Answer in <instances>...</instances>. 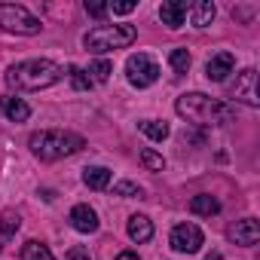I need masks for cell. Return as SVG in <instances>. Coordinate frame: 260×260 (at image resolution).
<instances>
[{"label":"cell","instance_id":"cell-1","mask_svg":"<svg viewBox=\"0 0 260 260\" xmlns=\"http://www.w3.org/2000/svg\"><path fill=\"white\" fill-rule=\"evenodd\" d=\"M175 110L181 119L196 122V125H223L236 116V107L217 98H208L202 92H187L175 101Z\"/></svg>","mask_w":260,"mask_h":260},{"label":"cell","instance_id":"cell-2","mask_svg":"<svg viewBox=\"0 0 260 260\" xmlns=\"http://www.w3.org/2000/svg\"><path fill=\"white\" fill-rule=\"evenodd\" d=\"M64 77L61 64L49 61V58H28V61H19L7 71V83L19 92H40V89H49L55 86L58 80Z\"/></svg>","mask_w":260,"mask_h":260},{"label":"cell","instance_id":"cell-3","mask_svg":"<svg viewBox=\"0 0 260 260\" xmlns=\"http://www.w3.org/2000/svg\"><path fill=\"white\" fill-rule=\"evenodd\" d=\"M28 147L34 150V156H40L43 162H55L64 156H74L86 147V138L77 132H61V128H46V132H34L28 138Z\"/></svg>","mask_w":260,"mask_h":260},{"label":"cell","instance_id":"cell-4","mask_svg":"<svg viewBox=\"0 0 260 260\" xmlns=\"http://www.w3.org/2000/svg\"><path fill=\"white\" fill-rule=\"evenodd\" d=\"M138 40V28L135 25H98L83 37V46L95 55L113 52V49H125Z\"/></svg>","mask_w":260,"mask_h":260},{"label":"cell","instance_id":"cell-5","mask_svg":"<svg viewBox=\"0 0 260 260\" xmlns=\"http://www.w3.org/2000/svg\"><path fill=\"white\" fill-rule=\"evenodd\" d=\"M0 28L10 34H22V37H34L40 34V19L34 13H28L22 4H0Z\"/></svg>","mask_w":260,"mask_h":260},{"label":"cell","instance_id":"cell-6","mask_svg":"<svg viewBox=\"0 0 260 260\" xmlns=\"http://www.w3.org/2000/svg\"><path fill=\"white\" fill-rule=\"evenodd\" d=\"M125 80L132 83L135 89H147V86H153L159 80V64L150 55H144V52L128 55V61H125Z\"/></svg>","mask_w":260,"mask_h":260},{"label":"cell","instance_id":"cell-7","mask_svg":"<svg viewBox=\"0 0 260 260\" xmlns=\"http://www.w3.org/2000/svg\"><path fill=\"white\" fill-rule=\"evenodd\" d=\"M202 242H205V236L196 223H178L172 230V248L178 254H196L202 248Z\"/></svg>","mask_w":260,"mask_h":260},{"label":"cell","instance_id":"cell-8","mask_svg":"<svg viewBox=\"0 0 260 260\" xmlns=\"http://www.w3.org/2000/svg\"><path fill=\"white\" fill-rule=\"evenodd\" d=\"M236 101H245L248 107H257L260 98H257V71L254 68H245L239 77H236V86H233V95Z\"/></svg>","mask_w":260,"mask_h":260},{"label":"cell","instance_id":"cell-9","mask_svg":"<svg viewBox=\"0 0 260 260\" xmlns=\"http://www.w3.org/2000/svg\"><path fill=\"white\" fill-rule=\"evenodd\" d=\"M187 13H190V4H187V0H166V4L159 7V19H162V25H169L172 31H178V28L187 22Z\"/></svg>","mask_w":260,"mask_h":260},{"label":"cell","instance_id":"cell-10","mask_svg":"<svg viewBox=\"0 0 260 260\" xmlns=\"http://www.w3.org/2000/svg\"><path fill=\"white\" fill-rule=\"evenodd\" d=\"M233 68H236L233 52H217V55H211L208 64H205V77H208L211 83H223V80L233 74Z\"/></svg>","mask_w":260,"mask_h":260},{"label":"cell","instance_id":"cell-11","mask_svg":"<svg viewBox=\"0 0 260 260\" xmlns=\"http://www.w3.org/2000/svg\"><path fill=\"white\" fill-rule=\"evenodd\" d=\"M226 236H230L236 245H257V239H260V223H257L254 217L236 220V223L226 230Z\"/></svg>","mask_w":260,"mask_h":260},{"label":"cell","instance_id":"cell-12","mask_svg":"<svg viewBox=\"0 0 260 260\" xmlns=\"http://www.w3.org/2000/svg\"><path fill=\"white\" fill-rule=\"evenodd\" d=\"M71 226L77 230V233H95L98 230V214H95V208H89V205H74L71 208Z\"/></svg>","mask_w":260,"mask_h":260},{"label":"cell","instance_id":"cell-13","mask_svg":"<svg viewBox=\"0 0 260 260\" xmlns=\"http://www.w3.org/2000/svg\"><path fill=\"white\" fill-rule=\"evenodd\" d=\"M0 110H4L7 119H13V122H25L31 116V107L16 95H0Z\"/></svg>","mask_w":260,"mask_h":260},{"label":"cell","instance_id":"cell-14","mask_svg":"<svg viewBox=\"0 0 260 260\" xmlns=\"http://www.w3.org/2000/svg\"><path fill=\"white\" fill-rule=\"evenodd\" d=\"M128 239L138 242V245L150 242V239H153V223H150V217H144V214H132V217H128Z\"/></svg>","mask_w":260,"mask_h":260},{"label":"cell","instance_id":"cell-15","mask_svg":"<svg viewBox=\"0 0 260 260\" xmlns=\"http://www.w3.org/2000/svg\"><path fill=\"white\" fill-rule=\"evenodd\" d=\"M83 181H86L89 190H107V187H110V169H104V166H92V169L83 172Z\"/></svg>","mask_w":260,"mask_h":260},{"label":"cell","instance_id":"cell-16","mask_svg":"<svg viewBox=\"0 0 260 260\" xmlns=\"http://www.w3.org/2000/svg\"><path fill=\"white\" fill-rule=\"evenodd\" d=\"M190 211L199 214V217H211V214L220 211V202H217L214 196H208V193H199V196L190 199Z\"/></svg>","mask_w":260,"mask_h":260},{"label":"cell","instance_id":"cell-17","mask_svg":"<svg viewBox=\"0 0 260 260\" xmlns=\"http://www.w3.org/2000/svg\"><path fill=\"white\" fill-rule=\"evenodd\" d=\"M190 13H193V25L196 28H208L217 10H214L211 0H199V4H190Z\"/></svg>","mask_w":260,"mask_h":260},{"label":"cell","instance_id":"cell-18","mask_svg":"<svg viewBox=\"0 0 260 260\" xmlns=\"http://www.w3.org/2000/svg\"><path fill=\"white\" fill-rule=\"evenodd\" d=\"M22 260H55V257H52V251H49L43 242L31 239V242L22 245Z\"/></svg>","mask_w":260,"mask_h":260},{"label":"cell","instance_id":"cell-19","mask_svg":"<svg viewBox=\"0 0 260 260\" xmlns=\"http://www.w3.org/2000/svg\"><path fill=\"white\" fill-rule=\"evenodd\" d=\"M22 226L19 214H4V220H0V251H4V245L16 236V230Z\"/></svg>","mask_w":260,"mask_h":260},{"label":"cell","instance_id":"cell-20","mask_svg":"<svg viewBox=\"0 0 260 260\" xmlns=\"http://www.w3.org/2000/svg\"><path fill=\"white\" fill-rule=\"evenodd\" d=\"M141 132H144L150 141H166V138H169V125L159 122V119H144V122H141Z\"/></svg>","mask_w":260,"mask_h":260},{"label":"cell","instance_id":"cell-21","mask_svg":"<svg viewBox=\"0 0 260 260\" xmlns=\"http://www.w3.org/2000/svg\"><path fill=\"white\" fill-rule=\"evenodd\" d=\"M169 64H172L175 74H187L190 64H193V58H190L187 49H172V52H169Z\"/></svg>","mask_w":260,"mask_h":260},{"label":"cell","instance_id":"cell-22","mask_svg":"<svg viewBox=\"0 0 260 260\" xmlns=\"http://www.w3.org/2000/svg\"><path fill=\"white\" fill-rule=\"evenodd\" d=\"M110 74H113V64H110L107 58H98V61L89 64V77H92V83H107Z\"/></svg>","mask_w":260,"mask_h":260},{"label":"cell","instance_id":"cell-23","mask_svg":"<svg viewBox=\"0 0 260 260\" xmlns=\"http://www.w3.org/2000/svg\"><path fill=\"white\" fill-rule=\"evenodd\" d=\"M71 74V83H74V89L77 92H89L95 83H92V77H89V71H83V68H71L68 71Z\"/></svg>","mask_w":260,"mask_h":260},{"label":"cell","instance_id":"cell-24","mask_svg":"<svg viewBox=\"0 0 260 260\" xmlns=\"http://www.w3.org/2000/svg\"><path fill=\"white\" fill-rule=\"evenodd\" d=\"M141 162H144V169H150V172H162V169H166V159H162L156 150H141Z\"/></svg>","mask_w":260,"mask_h":260},{"label":"cell","instance_id":"cell-25","mask_svg":"<svg viewBox=\"0 0 260 260\" xmlns=\"http://www.w3.org/2000/svg\"><path fill=\"white\" fill-rule=\"evenodd\" d=\"M144 190L138 187V184H132V181H119V184H113V196H141Z\"/></svg>","mask_w":260,"mask_h":260},{"label":"cell","instance_id":"cell-26","mask_svg":"<svg viewBox=\"0 0 260 260\" xmlns=\"http://www.w3.org/2000/svg\"><path fill=\"white\" fill-rule=\"evenodd\" d=\"M135 7H138L135 0H113V4H107V10H110V13H116V16H128Z\"/></svg>","mask_w":260,"mask_h":260},{"label":"cell","instance_id":"cell-27","mask_svg":"<svg viewBox=\"0 0 260 260\" xmlns=\"http://www.w3.org/2000/svg\"><path fill=\"white\" fill-rule=\"evenodd\" d=\"M86 13L92 16V19H104L110 10H107V4H95V0H92V4H89V0H86Z\"/></svg>","mask_w":260,"mask_h":260},{"label":"cell","instance_id":"cell-28","mask_svg":"<svg viewBox=\"0 0 260 260\" xmlns=\"http://www.w3.org/2000/svg\"><path fill=\"white\" fill-rule=\"evenodd\" d=\"M64 260H92V257H89V251H86V248H80V245H77V248H71V251L64 254Z\"/></svg>","mask_w":260,"mask_h":260},{"label":"cell","instance_id":"cell-29","mask_svg":"<svg viewBox=\"0 0 260 260\" xmlns=\"http://www.w3.org/2000/svg\"><path fill=\"white\" fill-rule=\"evenodd\" d=\"M116 260H138V254L135 251H122V254H116Z\"/></svg>","mask_w":260,"mask_h":260},{"label":"cell","instance_id":"cell-30","mask_svg":"<svg viewBox=\"0 0 260 260\" xmlns=\"http://www.w3.org/2000/svg\"><path fill=\"white\" fill-rule=\"evenodd\" d=\"M205 260H223V257H220V254H217V251H211V254H208V257H205Z\"/></svg>","mask_w":260,"mask_h":260}]
</instances>
